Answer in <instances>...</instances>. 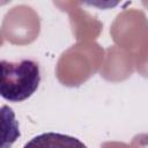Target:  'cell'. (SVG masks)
<instances>
[{"label":"cell","mask_w":148,"mask_h":148,"mask_svg":"<svg viewBox=\"0 0 148 148\" xmlns=\"http://www.w3.org/2000/svg\"><path fill=\"white\" fill-rule=\"evenodd\" d=\"M23 148H88L77 138L57 133L46 132L34 136Z\"/></svg>","instance_id":"2"},{"label":"cell","mask_w":148,"mask_h":148,"mask_svg":"<svg viewBox=\"0 0 148 148\" xmlns=\"http://www.w3.org/2000/svg\"><path fill=\"white\" fill-rule=\"evenodd\" d=\"M0 94L9 102L28 99L40 83L39 65L31 59L13 62L1 60Z\"/></svg>","instance_id":"1"}]
</instances>
